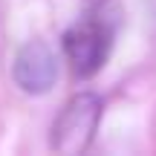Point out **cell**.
I'll return each instance as SVG.
<instances>
[{
    "label": "cell",
    "instance_id": "obj_3",
    "mask_svg": "<svg viewBox=\"0 0 156 156\" xmlns=\"http://www.w3.org/2000/svg\"><path fill=\"white\" fill-rule=\"evenodd\" d=\"M58 69H61V64H58L55 49L41 38L20 44V49L15 52V61H12V78L29 95L49 93L58 81Z\"/></svg>",
    "mask_w": 156,
    "mask_h": 156
},
{
    "label": "cell",
    "instance_id": "obj_4",
    "mask_svg": "<svg viewBox=\"0 0 156 156\" xmlns=\"http://www.w3.org/2000/svg\"><path fill=\"white\" fill-rule=\"evenodd\" d=\"M145 12H147V23H151V32L156 35V0H145Z\"/></svg>",
    "mask_w": 156,
    "mask_h": 156
},
{
    "label": "cell",
    "instance_id": "obj_1",
    "mask_svg": "<svg viewBox=\"0 0 156 156\" xmlns=\"http://www.w3.org/2000/svg\"><path fill=\"white\" fill-rule=\"evenodd\" d=\"M116 38V17H107L104 9L87 12L78 23L64 32L61 49L75 78H93L104 69Z\"/></svg>",
    "mask_w": 156,
    "mask_h": 156
},
{
    "label": "cell",
    "instance_id": "obj_2",
    "mask_svg": "<svg viewBox=\"0 0 156 156\" xmlns=\"http://www.w3.org/2000/svg\"><path fill=\"white\" fill-rule=\"evenodd\" d=\"M101 116H104V98L98 93L81 90V93L69 95L67 104L58 110L55 124L49 130L52 151L61 156H81L93 145Z\"/></svg>",
    "mask_w": 156,
    "mask_h": 156
}]
</instances>
